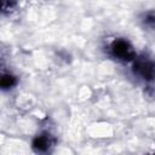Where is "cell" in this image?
<instances>
[{
	"instance_id": "1",
	"label": "cell",
	"mask_w": 155,
	"mask_h": 155,
	"mask_svg": "<svg viewBox=\"0 0 155 155\" xmlns=\"http://www.w3.org/2000/svg\"><path fill=\"white\" fill-rule=\"evenodd\" d=\"M107 53L110 58L120 63H132L137 58L133 44L127 38L116 36L107 45Z\"/></svg>"
},
{
	"instance_id": "2",
	"label": "cell",
	"mask_w": 155,
	"mask_h": 155,
	"mask_svg": "<svg viewBox=\"0 0 155 155\" xmlns=\"http://www.w3.org/2000/svg\"><path fill=\"white\" fill-rule=\"evenodd\" d=\"M132 74L145 84L155 81V62L148 57H137L131 63Z\"/></svg>"
},
{
	"instance_id": "3",
	"label": "cell",
	"mask_w": 155,
	"mask_h": 155,
	"mask_svg": "<svg viewBox=\"0 0 155 155\" xmlns=\"http://www.w3.org/2000/svg\"><path fill=\"white\" fill-rule=\"evenodd\" d=\"M56 137L47 130L38 132L30 142V148L36 155H50L56 147Z\"/></svg>"
},
{
	"instance_id": "4",
	"label": "cell",
	"mask_w": 155,
	"mask_h": 155,
	"mask_svg": "<svg viewBox=\"0 0 155 155\" xmlns=\"http://www.w3.org/2000/svg\"><path fill=\"white\" fill-rule=\"evenodd\" d=\"M18 84V78L11 71H4L0 79V87L4 92L13 90Z\"/></svg>"
},
{
	"instance_id": "5",
	"label": "cell",
	"mask_w": 155,
	"mask_h": 155,
	"mask_svg": "<svg viewBox=\"0 0 155 155\" xmlns=\"http://www.w3.org/2000/svg\"><path fill=\"white\" fill-rule=\"evenodd\" d=\"M139 21L144 28L149 30H155V10H149L143 12L139 17Z\"/></svg>"
},
{
	"instance_id": "6",
	"label": "cell",
	"mask_w": 155,
	"mask_h": 155,
	"mask_svg": "<svg viewBox=\"0 0 155 155\" xmlns=\"http://www.w3.org/2000/svg\"><path fill=\"white\" fill-rule=\"evenodd\" d=\"M149 155H155V151H154V153H151V154H149Z\"/></svg>"
}]
</instances>
